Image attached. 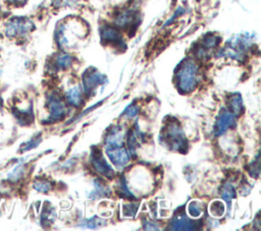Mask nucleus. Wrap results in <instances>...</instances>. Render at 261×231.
I'll return each mask as SVG.
<instances>
[{
	"instance_id": "nucleus-8",
	"label": "nucleus",
	"mask_w": 261,
	"mask_h": 231,
	"mask_svg": "<svg viewBox=\"0 0 261 231\" xmlns=\"http://www.w3.org/2000/svg\"><path fill=\"white\" fill-rule=\"evenodd\" d=\"M106 155L109 160L114 164V166L118 169H122L129 161V156L127 151L121 146L116 147H105Z\"/></svg>"
},
{
	"instance_id": "nucleus-22",
	"label": "nucleus",
	"mask_w": 261,
	"mask_h": 231,
	"mask_svg": "<svg viewBox=\"0 0 261 231\" xmlns=\"http://www.w3.org/2000/svg\"><path fill=\"white\" fill-rule=\"evenodd\" d=\"M23 172H24V166L22 163H19L17 164L11 171L10 173L8 174V180L10 181H16L18 180L22 175H23Z\"/></svg>"
},
{
	"instance_id": "nucleus-29",
	"label": "nucleus",
	"mask_w": 261,
	"mask_h": 231,
	"mask_svg": "<svg viewBox=\"0 0 261 231\" xmlns=\"http://www.w3.org/2000/svg\"><path fill=\"white\" fill-rule=\"evenodd\" d=\"M0 1H1V0H0Z\"/></svg>"
},
{
	"instance_id": "nucleus-12",
	"label": "nucleus",
	"mask_w": 261,
	"mask_h": 231,
	"mask_svg": "<svg viewBox=\"0 0 261 231\" xmlns=\"http://www.w3.org/2000/svg\"><path fill=\"white\" fill-rule=\"evenodd\" d=\"M93 184H94V189L89 194V197L91 199H98L100 197L110 194V190H109L108 186L103 184L100 180H98V179L94 180Z\"/></svg>"
},
{
	"instance_id": "nucleus-2",
	"label": "nucleus",
	"mask_w": 261,
	"mask_h": 231,
	"mask_svg": "<svg viewBox=\"0 0 261 231\" xmlns=\"http://www.w3.org/2000/svg\"><path fill=\"white\" fill-rule=\"evenodd\" d=\"M160 139H163V143L172 151L185 154L188 150V140L181 127L175 121L169 122L163 128V134H161Z\"/></svg>"
},
{
	"instance_id": "nucleus-28",
	"label": "nucleus",
	"mask_w": 261,
	"mask_h": 231,
	"mask_svg": "<svg viewBox=\"0 0 261 231\" xmlns=\"http://www.w3.org/2000/svg\"><path fill=\"white\" fill-rule=\"evenodd\" d=\"M157 225L156 224H154V223H150V222H146V224H145V229H148V230H154V229H156V230H158L159 228L158 227H156Z\"/></svg>"
},
{
	"instance_id": "nucleus-24",
	"label": "nucleus",
	"mask_w": 261,
	"mask_h": 231,
	"mask_svg": "<svg viewBox=\"0 0 261 231\" xmlns=\"http://www.w3.org/2000/svg\"><path fill=\"white\" fill-rule=\"evenodd\" d=\"M251 176L258 178L259 176V172H260V165H259V156L256 157V160L253 161V163L251 164V167L249 169Z\"/></svg>"
},
{
	"instance_id": "nucleus-6",
	"label": "nucleus",
	"mask_w": 261,
	"mask_h": 231,
	"mask_svg": "<svg viewBox=\"0 0 261 231\" xmlns=\"http://www.w3.org/2000/svg\"><path fill=\"white\" fill-rule=\"evenodd\" d=\"M236 126V116L227 109H221L214 125V134L222 135L227 129Z\"/></svg>"
},
{
	"instance_id": "nucleus-5",
	"label": "nucleus",
	"mask_w": 261,
	"mask_h": 231,
	"mask_svg": "<svg viewBox=\"0 0 261 231\" xmlns=\"http://www.w3.org/2000/svg\"><path fill=\"white\" fill-rule=\"evenodd\" d=\"M107 81V78L105 75H103L98 70H88L85 72L83 76V90L86 95L91 96L96 92V89L104 84Z\"/></svg>"
},
{
	"instance_id": "nucleus-23",
	"label": "nucleus",
	"mask_w": 261,
	"mask_h": 231,
	"mask_svg": "<svg viewBox=\"0 0 261 231\" xmlns=\"http://www.w3.org/2000/svg\"><path fill=\"white\" fill-rule=\"evenodd\" d=\"M139 205L137 203H129L123 206V216L125 217H134L137 213Z\"/></svg>"
},
{
	"instance_id": "nucleus-17",
	"label": "nucleus",
	"mask_w": 261,
	"mask_h": 231,
	"mask_svg": "<svg viewBox=\"0 0 261 231\" xmlns=\"http://www.w3.org/2000/svg\"><path fill=\"white\" fill-rule=\"evenodd\" d=\"M134 19H135V15L132 11H123L116 17L115 23L119 26H126V25H129L134 21Z\"/></svg>"
},
{
	"instance_id": "nucleus-26",
	"label": "nucleus",
	"mask_w": 261,
	"mask_h": 231,
	"mask_svg": "<svg viewBox=\"0 0 261 231\" xmlns=\"http://www.w3.org/2000/svg\"><path fill=\"white\" fill-rule=\"evenodd\" d=\"M40 141H41V138H40V137H39V138H32L30 141H28V142L24 145V147L21 149V151H22V152H27V151H29V150H32V149L38 147V145L40 143Z\"/></svg>"
},
{
	"instance_id": "nucleus-4",
	"label": "nucleus",
	"mask_w": 261,
	"mask_h": 231,
	"mask_svg": "<svg viewBox=\"0 0 261 231\" xmlns=\"http://www.w3.org/2000/svg\"><path fill=\"white\" fill-rule=\"evenodd\" d=\"M47 108L49 111L48 121L55 122L60 121L66 114V109L63 101L60 99L58 94L52 93L47 98Z\"/></svg>"
},
{
	"instance_id": "nucleus-9",
	"label": "nucleus",
	"mask_w": 261,
	"mask_h": 231,
	"mask_svg": "<svg viewBox=\"0 0 261 231\" xmlns=\"http://www.w3.org/2000/svg\"><path fill=\"white\" fill-rule=\"evenodd\" d=\"M124 128L121 126H115L113 127L106 135L105 142L106 147H116L121 146L124 137Z\"/></svg>"
},
{
	"instance_id": "nucleus-7",
	"label": "nucleus",
	"mask_w": 261,
	"mask_h": 231,
	"mask_svg": "<svg viewBox=\"0 0 261 231\" xmlns=\"http://www.w3.org/2000/svg\"><path fill=\"white\" fill-rule=\"evenodd\" d=\"M91 162H92L94 169L98 173L104 175L107 178L113 177L114 171L110 167V165L106 162L104 156L102 155V153L100 152L99 149H93V151L91 153Z\"/></svg>"
},
{
	"instance_id": "nucleus-13",
	"label": "nucleus",
	"mask_w": 261,
	"mask_h": 231,
	"mask_svg": "<svg viewBox=\"0 0 261 231\" xmlns=\"http://www.w3.org/2000/svg\"><path fill=\"white\" fill-rule=\"evenodd\" d=\"M65 98H66V101L70 105H72L74 107H79L82 104V91H81V88L79 85L70 88L65 93Z\"/></svg>"
},
{
	"instance_id": "nucleus-11",
	"label": "nucleus",
	"mask_w": 261,
	"mask_h": 231,
	"mask_svg": "<svg viewBox=\"0 0 261 231\" xmlns=\"http://www.w3.org/2000/svg\"><path fill=\"white\" fill-rule=\"evenodd\" d=\"M101 38L106 42H112V43L121 42V36L119 32L109 25H105L101 28Z\"/></svg>"
},
{
	"instance_id": "nucleus-27",
	"label": "nucleus",
	"mask_w": 261,
	"mask_h": 231,
	"mask_svg": "<svg viewBox=\"0 0 261 231\" xmlns=\"http://www.w3.org/2000/svg\"><path fill=\"white\" fill-rule=\"evenodd\" d=\"M3 1L10 6H21L27 2V0H3Z\"/></svg>"
},
{
	"instance_id": "nucleus-19",
	"label": "nucleus",
	"mask_w": 261,
	"mask_h": 231,
	"mask_svg": "<svg viewBox=\"0 0 261 231\" xmlns=\"http://www.w3.org/2000/svg\"><path fill=\"white\" fill-rule=\"evenodd\" d=\"M224 211H225L224 205L220 200H214L209 206V212H210L211 216H213L215 218L222 217L224 214Z\"/></svg>"
},
{
	"instance_id": "nucleus-3",
	"label": "nucleus",
	"mask_w": 261,
	"mask_h": 231,
	"mask_svg": "<svg viewBox=\"0 0 261 231\" xmlns=\"http://www.w3.org/2000/svg\"><path fill=\"white\" fill-rule=\"evenodd\" d=\"M198 66L192 60H186L176 72L177 86L181 93L192 92L197 84Z\"/></svg>"
},
{
	"instance_id": "nucleus-16",
	"label": "nucleus",
	"mask_w": 261,
	"mask_h": 231,
	"mask_svg": "<svg viewBox=\"0 0 261 231\" xmlns=\"http://www.w3.org/2000/svg\"><path fill=\"white\" fill-rule=\"evenodd\" d=\"M72 62L71 56L67 54H59L54 61V65L57 69H66L70 66Z\"/></svg>"
},
{
	"instance_id": "nucleus-21",
	"label": "nucleus",
	"mask_w": 261,
	"mask_h": 231,
	"mask_svg": "<svg viewBox=\"0 0 261 231\" xmlns=\"http://www.w3.org/2000/svg\"><path fill=\"white\" fill-rule=\"evenodd\" d=\"M33 188L39 192H42V193H46L48 191L51 190L52 188V184L51 182H49L48 180H45V179H39V180H36L34 183H33Z\"/></svg>"
},
{
	"instance_id": "nucleus-10",
	"label": "nucleus",
	"mask_w": 261,
	"mask_h": 231,
	"mask_svg": "<svg viewBox=\"0 0 261 231\" xmlns=\"http://www.w3.org/2000/svg\"><path fill=\"white\" fill-rule=\"evenodd\" d=\"M196 224L185 214L175 216L170 222L171 230H195Z\"/></svg>"
},
{
	"instance_id": "nucleus-20",
	"label": "nucleus",
	"mask_w": 261,
	"mask_h": 231,
	"mask_svg": "<svg viewBox=\"0 0 261 231\" xmlns=\"http://www.w3.org/2000/svg\"><path fill=\"white\" fill-rule=\"evenodd\" d=\"M106 224V221L99 218V217H92L90 219H86V220H83L81 222V227H86V228H92V229H95L97 227H101V226H104Z\"/></svg>"
},
{
	"instance_id": "nucleus-25",
	"label": "nucleus",
	"mask_w": 261,
	"mask_h": 231,
	"mask_svg": "<svg viewBox=\"0 0 261 231\" xmlns=\"http://www.w3.org/2000/svg\"><path fill=\"white\" fill-rule=\"evenodd\" d=\"M139 112V107L136 105H129L128 107L125 108V110L123 111V114L126 115L128 118H133L134 116H136Z\"/></svg>"
},
{
	"instance_id": "nucleus-15",
	"label": "nucleus",
	"mask_w": 261,
	"mask_h": 231,
	"mask_svg": "<svg viewBox=\"0 0 261 231\" xmlns=\"http://www.w3.org/2000/svg\"><path fill=\"white\" fill-rule=\"evenodd\" d=\"M221 196L228 205V208H230L231 200L237 196L236 189H234L233 185L230 183H226L225 185H223L221 188Z\"/></svg>"
},
{
	"instance_id": "nucleus-1",
	"label": "nucleus",
	"mask_w": 261,
	"mask_h": 231,
	"mask_svg": "<svg viewBox=\"0 0 261 231\" xmlns=\"http://www.w3.org/2000/svg\"><path fill=\"white\" fill-rule=\"evenodd\" d=\"M35 28L34 22L27 16H12L3 25V34L9 40L25 38Z\"/></svg>"
},
{
	"instance_id": "nucleus-14",
	"label": "nucleus",
	"mask_w": 261,
	"mask_h": 231,
	"mask_svg": "<svg viewBox=\"0 0 261 231\" xmlns=\"http://www.w3.org/2000/svg\"><path fill=\"white\" fill-rule=\"evenodd\" d=\"M228 106H229V110L230 112L234 115L238 116L242 113L243 111V100L240 94H232L229 98H228Z\"/></svg>"
},
{
	"instance_id": "nucleus-18",
	"label": "nucleus",
	"mask_w": 261,
	"mask_h": 231,
	"mask_svg": "<svg viewBox=\"0 0 261 231\" xmlns=\"http://www.w3.org/2000/svg\"><path fill=\"white\" fill-rule=\"evenodd\" d=\"M188 213L192 218H198L203 213V204L198 200H192L188 205Z\"/></svg>"
}]
</instances>
